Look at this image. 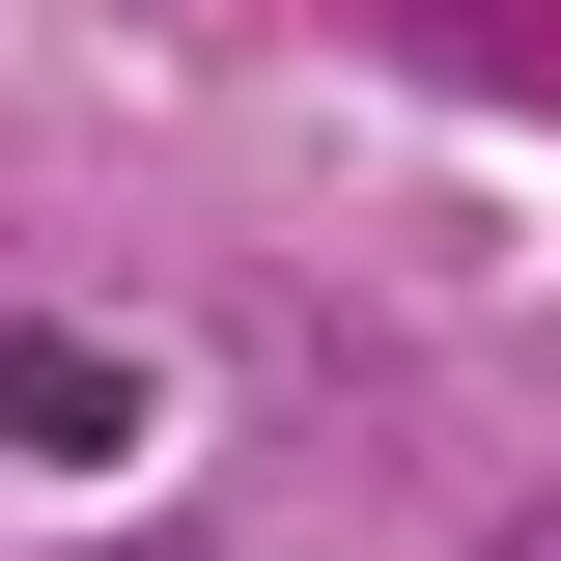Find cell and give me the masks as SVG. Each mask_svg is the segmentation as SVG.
<instances>
[{
    "instance_id": "cell-1",
    "label": "cell",
    "mask_w": 561,
    "mask_h": 561,
    "mask_svg": "<svg viewBox=\"0 0 561 561\" xmlns=\"http://www.w3.org/2000/svg\"><path fill=\"white\" fill-rule=\"evenodd\" d=\"M0 449H57V478H113V449H140V365L28 309V337H0Z\"/></svg>"
},
{
    "instance_id": "cell-2",
    "label": "cell",
    "mask_w": 561,
    "mask_h": 561,
    "mask_svg": "<svg viewBox=\"0 0 561 561\" xmlns=\"http://www.w3.org/2000/svg\"><path fill=\"white\" fill-rule=\"evenodd\" d=\"M478 561H561V505H505V534H478Z\"/></svg>"
},
{
    "instance_id": "cell-3",
    "label": "cell",
    "mask_w": 561,
    "mask_h": 561,
    "mask_svg": "<svg viewBox=\"0 0 561 561\" xmlns=\"http://www.w3.org/2000/svg\"><path fill=\"white\" fill-rule=\"evenodd\" d=\"M113 561H197V534H113Z\"/></svg>"
}]
</instances>
